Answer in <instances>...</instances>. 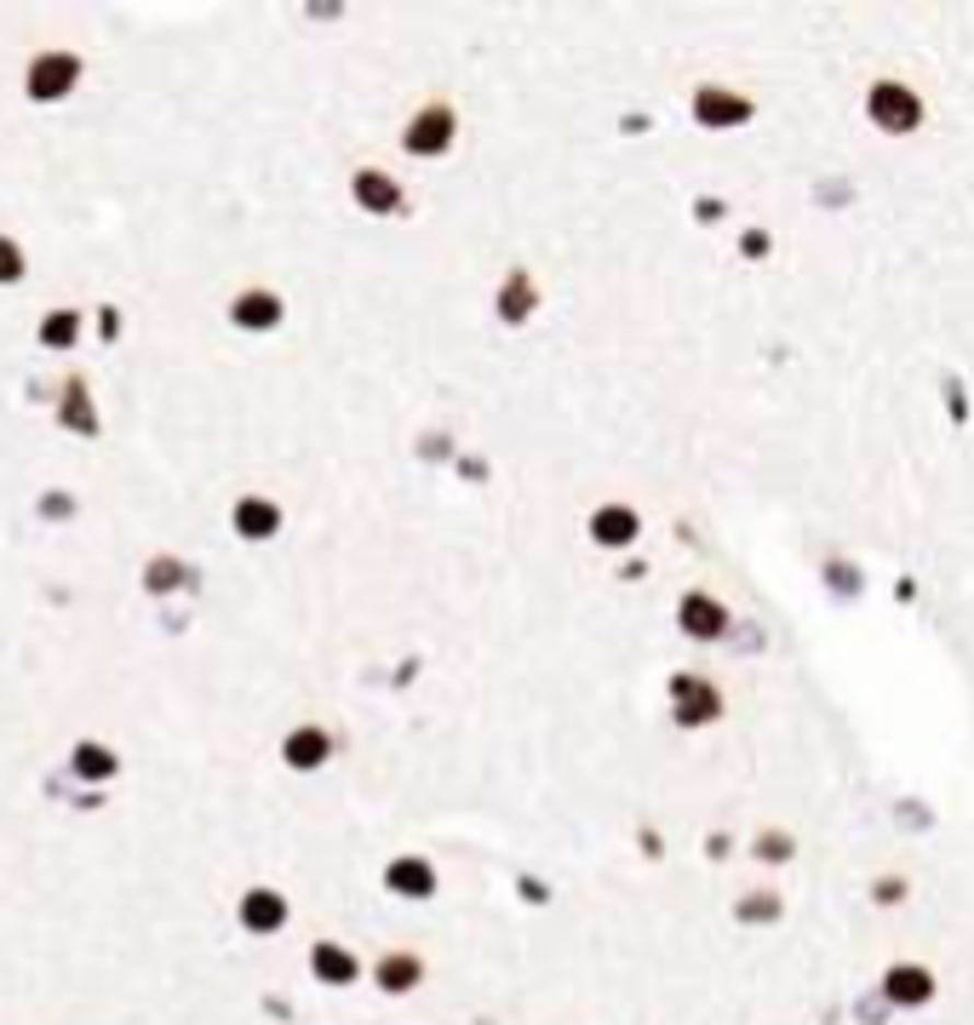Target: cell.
Returning <instances> with one entry per match:
<instances>
[{"mask_svg":"<svg viewBox=\"0 0 974 1025\" xmlns=\"http://www.w3.org/2000/svg\"><path fill=\"white\" fill-rule=\"evenodd\" d=\"M631 528H637V521H631L626 510H608V516H596V539H608V544H626V539H631Z\"/></svg>","mask_w":974,"mask_h":1025,"instance_id":"cell-6","label":"cell"},{"mask_svg":"<svg viewBox=\"0 0 974 1025\" xmlns=\"http://www.w3.org/2000/svg\"><path fill=\"white\" fill-rule=\"evenodd\" d=\"M447 138H454V115H447V110H424L419 127L408 133V149H442Z\"/></svg>","mask_w":974,"mask_h":1025,"instance_id":"cell-2","label":"cell"},{"mask_svg":"<svg viewBox=\"0 0 974 1025\" xmlns=\"http://www.w3.org/2000/svg\"><path fill=\"white\" fill-rule=\"evenodd\" d=\"M871 115L883 120L889 133H906V127H917V115H923V104L906 92V87H894V81H883L878 92H871Z\"/></svg>","mask_w":974,"mask_h":1025,"instance_id":"cell-1","label":"cell"},{"mask_svg":"<svg viewBox=\"0 0 974 1025\" xmlns=\"http://www.w3.org/2000/svg\"><path fill=\"white\" fill-rule=\"evenodd\" d=\"M677 693H683V722H694V705H699V716L711 722V711H717V693H711V688H699V682H677Z\"/></svg>","mask_w":974,"mask_h":1025,"instance_id":"cell-4","label":"cell"},{"mask_svg":"<svg viewBox=\"0 0 974 1025\" xmlns=\"http://www.w3.org/2000/svg\"><path fill=\"white\" fill-rule=\"evenodd\" d=\"M683 631L717 636V631H722V608H717V602H706V596H688V602H683Z\"/></svg>","mask_w":974,"mask_h":1025,"instance_id":"cell-3","label":"cell"},{"mask_svg":"<svg viewBox=\"0 0 974 1025\" xmlns=\"http://www.w3.org/2000/svg\"><path fill=\"white\" fill-rule=\"evenodd\" d=\"M699 115H711V127H729V120H740V115H745V104H734V97H717V92H706V97H699Z\"/></svg>","mask_w":974,"mask_h":1025,"instance_id":"cell-5","label":"cell"}]
</instances>
